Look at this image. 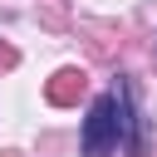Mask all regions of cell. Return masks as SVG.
Instances as JSON below:
<instances>
[{"label": "cell", "mask_w": 157, "mask_h": 157, "mask_svg": "<svg viewBox=\"0 0 157 157\" xmlns=\"http://www.w3.org/2000/svg\"><path fill=\"white\" fill-rule=\"evenodd\" d=\"M118 123H113V93H98L83 113V157H113Z\"/></svg>", "instance_id": "obj_2"}, {"label": "cell", "mask_w": 157, "mask_h": 157, "mask_svg": "<svg viewBox=\"0 0 157 157\" xmlns=\"http://www.w3.org/2000/svg\"><path fill=\"white\" fill-rule=\"evenodd\" d=\"M113 123H118V147L128 157H147V113L137 103L132 78H118L113 83Z\"/></svg>", "instance_id": "obj_1"}]
</instances>
